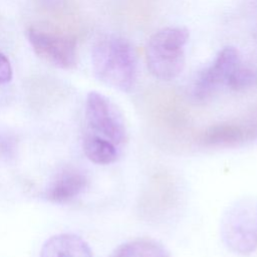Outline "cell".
Listing matches in <instances>:
<instances>
[{
	"label": "cell",
	"mask_w": 257,
	"mask_h": 257,
	"mask_svg": "<svg viewBox=\"0 0 257 257\" xmlns=\"http://www.w3.org/2000/svg\"><path fill=\"white\" fill-rule=\"evenodd\" d=\"M220 236L233 253L246 256L257 250V198L242 197L224 211Z\"/></svg>",
	"instance_id": "3957f363"
},
{
	"label": "cell",
	"mask_w": 257,
	"mask_h": 257,
	"mask_svg": "<svg viewBox=\"0 0 257 257\" xmlns=\"http://www.w3.org/2000/svg\"><path fill=\"white\" fill-rule=\"evenodd\" d=\"M189 31L184 27H167L148 40L146 60L151 73L161 80L178 77L185 67V45Z\"/></svg>",
	"instance_id": "7a4b0ae2"
},
{
	"label": "cell",
	"mask_w": 257,
	"mask_h": 257,
	"mask_svg": "<svg viewBox=\"0 0 257 257\" xmlns=\"http://www.w3.org/2000/svg\"><path fill=\"white\" fill-rule=\"evenodd\" d=\"M114 257H170L167 249L152 239H135L121 244Z\"/></svg>",
	"instance_id": "8fae6325"
},
{
	"label": "cell",
	"mask_w": 257,
	"mask_h": 257,
	"mask_svg": "<svg viewBox=\"0 0 257 257\" xmlns=\"http://www.w3.org/2000/svg\"><path fill=\"white\" fill-rule=\"evenodd\" d=\"M256 78V74L252 69L242 66L241 64L231 75L227 87L236 91L244 90L252 86L255 83Z\"/></svg>",
	"instance_id": "7c38bea8"
},
{
	"label": "cell",
	"mask_w": 257,
	"mask_h": 257,
	"mask_svg": "<svg viewBox=\"0 0 257 257\" xmlns=\"http://www.w3.org/2000/svg\"><path fill=\"white\" fill-rule=\"evenodd\" d=\"M257 140V127L251 122L226 121L212 124L198 134L197 143L210 149H233Z\"/></svg>",
	"instance_id": "52a82bcc"
},
{
	"label": "cell",
	"mask_w": 257,
	"mask_h": 257,
	"mask_svg": "<svg viewBox=\"0 0 257 257\" xmlns=\"http://www.w3.org/2000/svg\"><path fill=\"white\" fill-rule=\"evenodd\" d=\"M87 186L86 177L75 170H65L56 176L47 190V198L56 203L68 202L80 195Z\"/></svg>",
	"instance_id": "9c48e42d"
},
{
	"label": "cell",
	"mask_w": 257,
	"mask_h": 257,
	"mask_svg": "<svg viewBox=\"0 0 257 257\" xmlns=\"http://www.w3.org/2000/svg\"><path fill=\"white\" fill-rule=\"evenodd\" d=\"M28 40L33 51L45 61L64 69L71 68L76 64L77 45L74 38L30 28Z\"/></svg>",
	"instance_id": "8992f818"
},
{
	"label": "cell",
	"mask_w": 257,
	"mask_h": 257,
	"mask_svg": "<svg viewBox=\"0 0 257 257\" xmlns=\"http://www.w3.org/2000/svg\"><path fill=\"white\" fill-rule=\"evenodd\" d=\"M92 69L104 84L128 91L137 75V57L132 44L123 37L108 35L97 41L91 53Z\"/></svg>",
	"instance_id": "6da1fadb"
},
{
	"label": "cell",
	"mask_w": 257,
	"mask_h": 257,
	"mask_svg": "<svg viewBox=\"0 0 257 257\" xmlns=\"http://www.w3.org/2000/svg\"><path fill=\"white\" fill-rule=\"evenodd\" d=\"M241 65L239 51L232 46L223 48L213 63L197 77L192 87V96L196 101L209 99L222 86H227L233 72Z\"/></svg>",
	"instance_id": "5b68a950"
},
{
	"label": "cell",
	"mask_w": 257,
	"mask_h": 257,
	"mask_svg": "<svg viewBox=\"0 0 257 257\" xmlns=\"http://www.w3.org/2000/svg\"><path fill=\"white\" fill-rule=\"evenodd\" d=\"M256 124V127H257V123H255Z\"/></svg>",
	"instance_id": "5bb4252c"
},
{
	"label": "cell",
	"mask_w": 257,
	"mask_h": 257,
	"mask_svg": "<svg viewBox=\"0 0 257 257\" xmlns=\"http://www.w3.org/2000/svg\"><path fill=\"white\" fill-rule=\"evenodd\" d=\"M12 67L9 59L0 52V84L7 83L12 79Z\"/></svg>",
	"instance_id": "4fadbf2b"
},
{
	"label": "cell",
	"mask_w": 257,
	"mask_h": 257,
	"mask_svg": "<svg viewBox=\"0 0 257 257\" xmlns=\"http://www.w3.org/2000/svg\"><path fill=\"white\" fill-rule=\"evenodd\" d=\"M40 257H92V252L81 237L62 233L51 236L44 242Z\"/></svg>",
	"instance_id": "ba28073f"
},
{
	"label": "cell",
	"mask_w": 257,
	"mask_h": 257,
	"mask_svg": "<svg viewBox=\"0 0 257 257\" xmlns=\"http://www.w3.org/2000/svg\"><path fill=\"white\" fill-rule=\"evenodd\" d=\"M85 116L89 127L114 145L127 140V128L119 108L105 95L90 91L85 102Z\"/></svg>",
	"instance_id": "277c9868"
},
{
	"label": "cell",
	"mask_w": 257,
	"mask_h": 257,
	"mask_svg": "<svg viewBox=\"0 0 257 257\" xmlns=\"http://www.w3.org/2000/svg\"><path fill=\"white\" fill-rule=\"evenodd\" d=\"M83 152L90 162L97 165L112 164L119 157L116 145L95 135H88L84 138Z\"/></svg>",
	"instance_id": "30bf717a"
}]
</instances>
